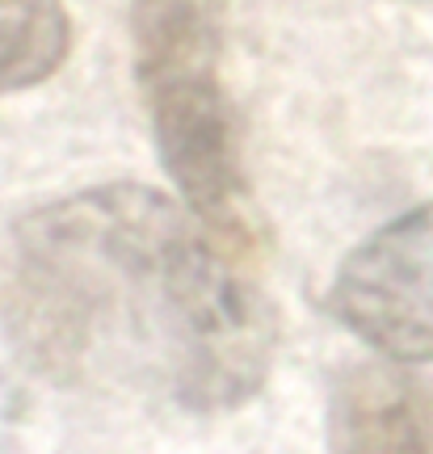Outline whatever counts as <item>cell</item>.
Instances as JSON below:
<instances>
[{"label": "cell", "instance_id": "obj_1", "mask_svg": "<svg viewBox=\"0 0 433 454\" xmlns=\"http://www.w3.org/2000/svg\"><path fill=\"white\" fill-rule=\"evenodd\" d=\"M9 320L47 374L219 412L265 383L278 325L185 202L118 181L13 231Z\"/></svg>", "mask_w": 433, "mask_h": 454}, {"label": "cell", "instance_id": "obj_2", "mask_svg": "<svg viewBox=\"0 0 433 454\" xmlns=\"http://www.w3.org/2000/svg\"><path fill=\"white\" fill-rule=\"evenodd\" d=\"M135 51L161 160L185 207L236 227L240 160L219 84V0H135Z\"/></svg>", "mask_w": 433, "mask_h": 454}, {"label": "cell", "instance_id": "obj_3", "mask_svg": "<svg viewBox=\"0 0 433 454\" xmlns=\"http://www.w3.org/2000/svg\"><path fill=\"white\" fill-rule=\"evenodd\" d=\"M328 311L387 362H433V202L391 219L341 261Z\"/></svg>", "mask_w": 433, "mask_h": 454}, {"label": "cell", "instance_id": "obj_4", "mask_svg": "<svg viewBox=\"0 0 433 454\" xmlns=\"http://www.w3.org/2000/svg\"><path fill=\"white\" fill-rule=\"evenodd\" d=\"M333 454H433V374L353 366L328 400Z\"/></svg>", "mask_w": 433, "mask_h": 454}, {"label": "cell", "instance_id": "obj_5", "mask_svg": "<svg viewBox=\"0 0 433 454\" xmlns=\"http://www.w3.org/2000/svg\"><path fill=\"white\" fill-rule=\"evenodd\" d=\"M64 0H0V93L47 81L67 59Z\"/></svg>", "mask_w": 433, "mask_h": 454}]
</instances>
